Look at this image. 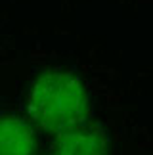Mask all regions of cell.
<instances>
[{
	"label": "cell",
	"instance_id": "6da1fadb",
	"mask_svg": "<svg viewBox=\"0 0 153 155\" xmlns=\"http://www.w3.org/2000/svg\"><path fill=\"white\" fill-rule=\"evenodd\" d=\"M29 119L44 132L60 134L86 123L90 98L82 81L71 71L42 73L27 96Z\"/></svg>",
	"mask_w": 153,
	"mask_h": 155
},
{
	"label": "cell",
	"instance_id": "7a4b0ae2",
	"mask_svg": "<svg viewBox=\"0 0 153 155\" xmlns=\"http://www.w3.org/2000/svg\"><path fill=\"white\" fill-rule=\"evenodd\" d=\"M50 155H107V140L102 128L86 121L56 134Z\"/></svg>",
	"mask_w": 153,
	"mask_h": 155
},
{
	"label": "cell",
	"instance_id": "3957f363",
	"mask_svg": "<svg viewBox=\"0 0 153 155\" xmlns=\"http://www.w3.org/2000/svg\"><path fill=\"white\" fill-rule=\"evenodd\" d=\"M37 138L25 119L0 115V155H34Z\"/></svg>",
	"mask_w": 153,
	"mask_h": 155
}]
</instances>
